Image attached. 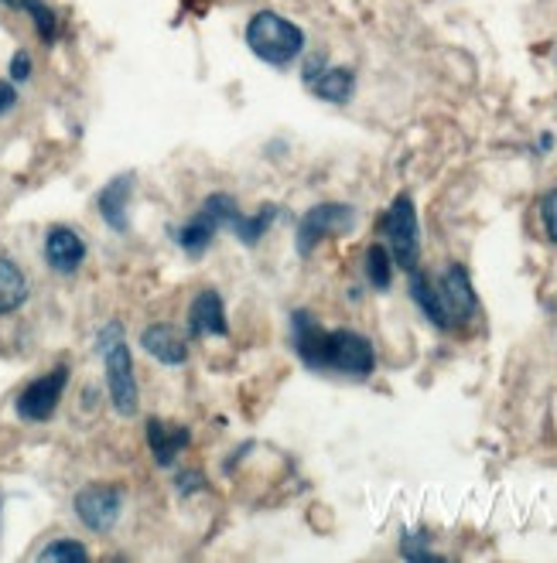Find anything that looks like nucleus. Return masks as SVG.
Listing matches in <instances>:
<instances>
[{
	"mask_svg": "<svg viewBox=\"0 0 557 563\" xmlns=\"http://www.w3.org/2000/svg\"><path fill=\"white\" fill-rule=\"evenodd\" d=\"M18 11H24L31 21H35V31L45 45H52L58 38V18L45 0H18Z\"/></svg>",
	"mask_w": 557,
	"mask_h": 563,
	"instance_id": "6ab92c4d",
	"label": "nucleus"
},
{
	"mask_svg": "<svg viewBox=\"0 0 557 563\" xmlns=\"http://www.w3.org/2000/svg\"><path fill=\"white\" fill-rule=\"evenodd\" d=\"M65 386H69V366H55L52 373L39 376L35 383H28L21 393H18V400H14V410L21 420L28 423H45L55 417L58 404H62V393Z\"/></svg>",
	"mask_w": 557,
	"mask_h": 563,
	"instance_id": "6e6552de",
	"label": "nucleus"
},
{
	"mask_svg": "<svg viewBox=\"0 0 557 563\" xmlns=\"http://www.w3.org/2000/svg\"><path fill=\"white\" fill-rule=\"evenodd\" d=\"M325 65H329V62H325V55H308V58H305V69H302V79H305V86H308V82H312V79H315V76L325 69Z\"/></svg>",
	"mask_w": 557,
	"mask_h": 563,
	"instance_id": "a878e982",
	"label": "nucleus"
},
{
	"mask_svg": "<svg viewBox=\"0 0 557 563\" xmlns=\"http://www.w3.org/2000/svg\"><path fill=\"white\" fill-rule=\"evenodd\" d=\"M540 225L550 243H557V188H550L544 198H540Z\"/></svg>",
	"mask_w": 557,
	"mask_h": 563,
	"instance_id": "4be33fe9",
	"label": "nucleus"
},
{
	"mask_svg": "<svg viewBox=\"0 0 557 563\" xmlns=\"http://www.w3.org/2000/svg\"><path fill=\"white\" fill-rule=\"evenodd\" d=\"M401 556H404V560H414V563L441 560V553H435V550L428 547V533H404V540H401Z\"/></svg>",
	"mask_w": 557,
	"mask_h": 563,
	"instance_id": "aec40b11",
	"label": "nucleus"
},
{
	"mask_svg": "<svg viewBox=\"0 0 557 563\" xmlns=\"http://www.w3.org/2000/svg\"><path fill=\"white\" fill-rule=\"evenodd\" d=\"M209 482H206V475L203 472H182L178 478H175V488H178V495H192V492H203Z\"/></svg>",
	"mask_w": 557,
	"mask_h": 563,
	"instance_id": "5701e85b",
	"label": "nucleus"
},
{
	"mask_svg": "<svg viewBox=\"0 0 557 563\" xmlns=\"http://www.w3.org/2000/svg\"><path fill=\"white\" fill-rule=\"evenodd\" d=\"M237 216H240V206H237L233 195H226V191L209 195L199 206V212L178 229V246L188 256H203L212 246V240L219 236V229H229V222H233Z\"/></svg>",
	"mask_w": 557,
	"mask_h": 563,
	"instance_id": "423d86ee",
	"label": "nucleus"
},
{
	"mask_svg": "<svg viewBox=\"0 0 557 563\" xmlns=\"http://www.w3.org/2000/svg\"><path fill=\"white\" fill-rule=\"evenodd\" d=\"M39 556L42 560H76V563H83V560H89V550L83 543H76V540H55Z\"/></svg>",
	"mask_w": 557,
	"mask_h": 563,
	"instance_id": "412c9836",
	"label": "nucleus"
},
{
	"mask_svg": "<svg viewBox=\"0 0 557 563\" xmlns=\"http://www.w3.org/2000/svg\"><path fill=\"white\" fill-rule=\"evenodd\" d=\"M14 107H18V89H14V82L0 79V120H4Z\"/></svg>",
	"mask_w": 557,
	"mask_h": 563,
	"instance_id": "393cba45",
	"label": "nucleus"
},
{
	"mask_svg": "<svg viewBox=\"0 0 557 563\" xmlns=\"http://www.w3.org/2000/svg\"><path fill=\"white\" fill-rule=\"evenodd\" d=\"M308 89H312L318 99H325V103L342 107V103H349V99H352L356 73L346 69V65H325V69L308 82Z\"/></svg>",
	"mask_w": 557,
	"mask_h": 563,
	"instance_id": "2eb2a0df",
	"label": "nucleus"
},
{
	"mask_svg": "<svg viewBox=\"0 0 557 563\" xmlns=\"http://www.w3.org/2000/svg\"><path fill=\"white\" fill-rule=\"evenodd\" d=\"M45 260L55 274H76L86 260V240L73 225H52L45 236Z\"/></svg>",
	"mask_w": 557,
	"mask_h": 563,
	"instance_id": "9b49d317",
	"label": "nucleus"
},
{
	"mask_svg": "<svg viewBox=\"0 0 557 563\" xmlns=\"http://www.w3.org/2000/svg\"><path fill=\"white\" fill-rule=\"evenodd\" d=\"M141 349L151 358H157L161 366H185V362H188V339L168 321L148 324L141 331Z\"/></svg>",
	"mask_w": 557,
	"mask_h": 563,
	"instance_id": "f8f14e48",
	"label": "nucleus"
},
{
	"mask_svg": "<svg viewBox=\"0 0 557 563\" xmlns=\"http://www.w3.org/2000/svg\"><path fill=\"white\" fill-rule=\"evenodd\" d=\"M274 219H277V206H260L253 216H237L233 222H229V229L237 233V240L243 243V246H256L260 240L267 236V229L274 225Z\"/></svg>",
	"mask_w": 557,
	"mask_h": 563,
	"instance_id": "f3484780",
	"label": "nucleus"
},
{
	"mask_svg": "<svg viewBox=\"0 0 557 563\" xmlns=\"http://www.w3.org/2000/svg\"><path fill=\"white\" fill-rule=\"evenodd\" d=\"M123 512V488L120 485H86L76 495V516L92 533H110Z\"/></svg>",
	"mask_w": 557,
	"mask_h": 563,
	"instance_id": "1a4fd4ad",
	"label": "nucleus"
},
{
	"mask_svg": "<svg viewBox=\"0 0 557 563\" xmlns=\"http://www.w3.org/2000/svg\"><path fill=\"white\" fill-rule=\"evenodd\" d=\"M356 225V209L342 206V202H321L315 209H308L298 222V236H294V246H298V256H312L318 250V243H325L329 236H342Z\"/></svg>",
	"mask_w": 557,
	"mask_h": 563,
	"instance_id": "0eeeda50",
	"label": "nucleus"
},
{
	"mask_svg": "<svg viewBox=\"0 0 557 563\" xmlns=\"http://www.w3.org/2000/svg\"><path fill=\"white\" fill-rule=\"evenodd\" d=\"M435 305H438V328L451 331L462 328L479 314V297L472 277L462 263H448L445 274L435 280Z\"/></svg>",
	"mask_w": 557,
	"mask_h": 563,
	"instance_id": "39448f33",
	"label": "nucleus"
},
{
	"mask_svg": "<svg viewBox=\"0 0 557 563\" xmlns=\"http://www.w3.org/2000/svg\"><path fill=\"white\" fill-rule=\"evenodd\" d=\"M0 4H4V8H14V11H18V0H0Z\"/></svg>",
	"mask_w": 557,
	"mask_h": 563,
	"instance_id": "bb28decb",
	"label": "nucleus"
},
{
	"mask_svg": "<svg viewBox=\"0 0 557 563\" xmlns=\"http://www.w3.org/2000/svg\"><path fill=\"white\" fill-rule=\"evenodd\" d=\"M96 352L103 355L107 366V389H110V404L120 417H134L141 407V389L134 379V355L123 339L120 321H107L96 335Z\"/></svg>",
	"mask_w": 557,
	"mask_h": 563,
	"instance_id": "7ed1b4c3",
	"label": "nucleus"
},
{
	"mask_svg": "<svg viewBox=\"0 0 557 563\" xmlns=\"http://www.w3.org/2000/svg\"><path fill=\"white\" fill-rule=\"evenodd\" d=\"M188 331L195 339H226L229 335V318L219 290L206 287L195 294V301L188 305Z\"/></svg>",
	"mask_w": 557,
	"mask_h": 563,
	"instance_id": "9d476101",
	"label": "nucleus"
},
{
	"mask_svg": "<svg viewBox=\"0 0 557 563\" xmlns=\"http://www.w3.org/2000/svg\"><path fill=\"white\" fill-rule=\"evenodd\" d=\"M192 441V430L182 427V423H168V420H157L151 417L148 420V448L157 461V468H172L178 454L188 448Z\"/></svg>",
	"mask_w": 557,
	"mask_h": 563,
	"instance_id": "ddd939ff",
	"label": "nucleus"
},
{
	"mask_svg": "<svg viewBox=\"0 0 557 563\" xmlns=\"http://www.w3.org/2000/svg\"><path fill=\"white\" fill-rule=\"evenodd\" d=\"M28 301V277L14 260L0 256V314H14Z\"/></svg>",
	"mask_w": 557,
	"mask_h": 563,
	"instance_id": "dca6fc26",
	"label": "nucleus"
},
{
	"mask_svg": "<svg viewBox=\"0 0 557 563\" xmlns=\"http://www.w3.org/2000/svg\"><path fill=\"white\" fill-rule=\"evenodd\" d=\"M130 191H134V175H117L103 191L96 198V206H100V216L110 229L123 233L127 229V206H130Z\"/></svg>",
	"mask_w": 557,
	"mask_h": 563,
	"instance_id": "4468645a",
	"label": "nucleus"
},
{
	"mask_svg": "<svg viewBox=\"0 0 557 563\" xmlns=\"http://www.w3.org/2000/svg\"><path fill=\"white\" fill-rule=\"evenodd\" d=\"M294 352L312 373H342L352 379H367L376 369V349L367 335L352 328H321L308 311L291 314Z\"/></svg>",
	"mask_w": 557,
	"mask_h": 563,
	"instance_id": "f257e3e1",
	"label": "nucleus"
},
{
	"mask_svg": "<svg viewBox=\"0 0 557 563\" xmlns=\"http://www.w3.org/2000/svg\"><path fill=\"white\" fill-rule=\"evenodd\" d=\"M393 271H397V263H393L386 243H373L367 250V280L373 290H390L393 284Z\"/></svg>",
	"mask_w": 557,
	"mask_h": 563,
	"instance_id": "a211bd4d",
	"label": "nucleus"
},
{
	"mask_svg": "<svg viewBox=\"0 0 557 563\" xmlns=\"http://www.w3.org/2000/svg\"><path fill=\"white\" fill-rule=\"evenodd\" d=\"M28 79H31V55L18 48L11 58V82H28Z\"/></svg>",
	"mask_w": 557,
	"mask_h": 563,
	"instance_id": "b1692460",
	"label": "nucleus"
},
{
	"mask_svg": "<svg viewBox=\"0 0 557 563\" xmlns=\"http://www.w3.org/2000/svg\"><path fill=\"white\" fill-rule=\"evenodd\" d=\"M247 48L253 52V58H260L264 65H274V69H287L291 62H298L305 55V31L302 24H294L291 18L277 14V11H256L247 21Z\"/></svg>",
	"mask_w": 557,
	"mask_h": 563,
	"instance_id": "f03ea898",
	"label": "nucleus"
},
{
	"mask_svg": "<svg viewBox=\"0 0 557 563\" xmlns=\"http://www.w3.org/2000/svg\"><path fill=\"white\" fill-rule=\"evenodd\" d=\"M380 233L386 240V250H390L393 263H397L404 274L421 267V225H417L414 198L407 191H401L390 202L386 216L380 219Z\"/></svg>",
	"mask_w": 557,
	"mask_h": 563,
	"instance_id": "20e7f679",
	"label": "nucleus"
}]
</instances>
